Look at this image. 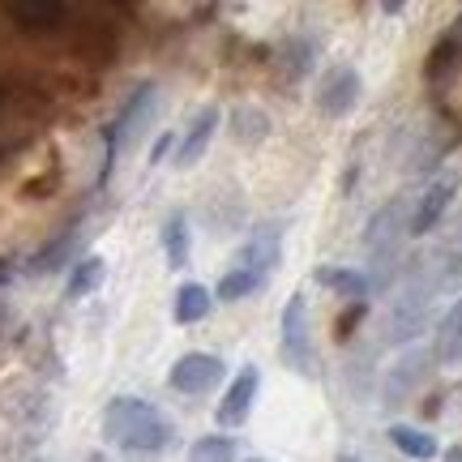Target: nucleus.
<instances>
[{
  "label": "nucleus",
  "instance_id": "nucleus-28",
  "mask_svg": "<svg viewBox=\"0 0 462 462\" xmlns=\"http://www.w3.org/2000/svg\"><path fill=\"white\" fill-rule=\"evenodd\" d=\"M171 146H176V137H171V133H163V137H159V142L150 146V163L159 167V163L167 159V154H171Z\"/></svg>",
  "mask_w": 462,
  "mask_h": 462
},
{
  "label": "nucleus",
  "instance_id": "nucleus-34",
  "mask_svg": "<svg viewBox=\"0 0 462 462\" xmlns=\"http://www.w3.org/2000/svg\"><path fill=\"white\" fill-rule=\"evenodd\" d=\"M248 462H265V458H248Z\"/></svg>",
  "mask_w": 462,
  "mask_h": 462
},
{
  "label": "nucleus",
  "instance_id": "nucleus-14",
  "mask_svg": "<svg viewBox=\"0 0 462 462\" xmlns=\"http://www.w3.org/2000/svg\"><path fill=\"white\" fill-rule=\"evenodd\" d=\"M218 120H223L218 107H201V112L193 116V125H189L184 137L176 142V159H171L180 171H189V167H198L201 159H206V150H210V142H215V133H218Z\"/></svg>",
  "mask_w": 462,
  "mask_h": 462
},
{
  "label": "nucleus",
  "instance_id": "nucleus-30",
  "mask_svg": "<svg viewBox=\"0 0 462 462\" xmlns=\"http://www.w3.org/2000/svg\"><path fill=\"white\" fill-rule=\"evenodd\" d=\"M402 9H407L402 0H385V5H381V14L385 17H402Z\"/></svg>",
  "mask_w": 462,
  "mask_h": 462
},
{
  "label": "nucleus",
  "instance_id": "nucleus-18",
  "mask_svg": "<svg viewBox=\"0 0 462 462\" xmlns=\"http://www.w3.org/2000/svg\"><path fill=\"white\" fill-rule=\"evenodd\" d=\"M432 360H437V364H458L462 360V296L454 300V304H449V313L437 321Z\"/></svg>",
  "mask_w": 462,
  "mask_h": 462
},
{
  "label": "nucleus",
  "instance_id": "nucleus-22",
  "mask_svg": "<svg viewBox=\"0 0 462 462\" xmlns=\"http://www.w3.org/2000/svg\"><path fill=\"white\" fill-rule=\"evenodd\" d=\"M390 446H394L398 454H407L411 462H432L441 454L437 437L424 429H411V424H394V429H390Z\"/></svg>",
  "mask_w": 462,
  "mask_h": 462
},
{
  "label": "nucleus",
  "instance_id": "nucleus-27",
  "mask_svg": "<svg viewBox=\"0 0 462 462\" xmlns=\"http://www.w3.org/2000/svg\"><path fill=\"white\" fill-rule=\"evenodd\" d=\"M364 317H368V300H356V304H346L343 313H338V321H334V338L338 343H346L351 334L364 326Z\"/></svg>",
  "mask_w": 462,
  "mask_h": 462
},
{
  "label": "nucleus",
  "instance_id": "nucleus-24",
  "mask_svg": "<svg viewBox=\"0 0 462 462\" xmlns=\"http://www.w3.org/2000/svg\"><path fill=\"white\" fill-rule=\"evenodd\" d=\"M163 253H167V265L171 270H184L189 265V218L176 210V215H167L163 223Z\"/></svg>",
  "mask_w": 462,
  "mask_h": 462
},
{
  "label": "nucleus",
  "instance_id": "nucleus-16",
  "mask_svg": "<svg viewBox=\"0 0 462 462\" xmlns=\"http://www.w3.org/2000/svg\"><path fill=\"white\" fill-rule=\"evenodd\" d=\"M5 17H14V26H22V31L43 34V31L65 26L69 5H60V0H9V5H5Z\"/></svg>",
  "mask_w": 462,
  "mask_h": 462
},
{
  "label": "nucleus",
  "instance_id": "nucleus-23",
  "mask_svg": "<svg viewBox=\"0 0 462 462\" xmlns=\"http://www.w3.org/2000/svg\"><path fill=\"white\" fill-rule=\"evenodd\" d=\"M231 137L240 146H262L265 137H270V116L262 107H236L231 112Z\"/></svg>",
  "mask_w": 462,
  "mask_h": 462
},
{
  "label": "nucleus",
  "instance_id": "nucleus-12",
  "mask_svg": "<svg viewBox=\"0 0 462 462\" xmlns=\"http://www.w3.org/2000/svg\"><path fill=\"white\" fill-rule=\"evenodd\" d=\"M257 390H262V373H257V364H245L236 377H231L227 394H223V402L215 407V424L218 429H240L248 420V411H253V398H257Z\"/></svg>",
  "mask_w": 462,
  "mask_h": 462
},
{
  "label": "nucleus",
  "instance_id": "nucleus-9",
  "mask_svg": "<svg viewBox=\"0 0 462 462\" xmlns=\"http://www.w3.org/2000/svg\"><path fill=\"white\" fill-rule=\"evenodd\" d=\"M458 184L462 176L458 171H446V176H437V180L420 193V201H415L411 218H407V236H432V231L441 227V218H446V210L454 206V198H458Z\"/></svg>",
  "mask_w": 462,
  "mask_h": 462
},
{
  "label": "nucleus",
  "instance_id": "nucleus-15",
  "mask_svg": "<svg viewBox=\"0 0 462 462\" xmlns=\"http://www.w3.org/2000/svg\"><path fill=\"white\" fill-rule=\"evenodd\" d=\"M458 69H462V34L446 31L437 43H432L429 51V60H424V82H429V90H449V82L458 78Z\"/></svg>",
  "mask_w": 462,
  "mask_h": 462
},
{
  "label": "nucleus",
  "instance_id": "nucleus-11",
  "mask_svg": "<svg viewBox=\"0 0 462 462\" xmlns=\"http://www.w3.org/2000/svg\"><path fill=\"white\" fill-rule=\"evenodd\" d=\"M279 265H282V227L279 223H262V227L240 245V253H236V270H248V274H257V279L265 282Z\"/></svg>",
  "mask_w": 462,
  "mask_h": 462
},
{
  "label": "nucleus",
  "instance_id": "nucleus-26",
  "mask_svg": "<svg viewBox=\"0 0 462 462\" xmlns=\"http://www.w3.org/2000/svg\"><path fill=\"white\" fill-rule=\"evenodd\" d=\"M189 462H236V441L231 437H201L189 449Z\"/></svg>",
  "mask_w": 462,
  "mask_h": 462
},
{
  "label": "nucleus",
  "instance_id": "nucleus-31",
  "mask_svg": "<svg viewBox=\"0 0 462 462\" xmlns=\"http://www.w3.org/2000/svg\"><path fill=\"white\" fill-rule=\"evenodd\" d=\"M441 462H462V446H449V449H446V458H441Z\"/></svg>",
  "mask_w": 462,
  "mask_h": 462
},
{
  "label": "nucleus",
  "instance_id": "nucleus-13",
  "mask_svg": "<svg viewBox=\"0 0 462 462\" xmlns=\"http://www.w3.org/2000/svg\"><path fill=\"white\" fill-rule=\"evenodd\" d=\"M82 236H86L82 223H69L56 240H48V245L26 262V274H56V270H65V265H78L82 262V257H78V253H82Z\"/></svg>",
  "mask_w": 462,
  "mask_h": 462
},
{
  "label": "nucleus",
  "instance_id": "nucleus-21",
  "mask_svg": "<svg viewBox=\"0 0 462 462\" xmlns=\"http://www.w3.org/2000/svg\"><path fill=\"white\" fill-rule=\"evenodd\" d=\"M103 279H107V262H103L99 253H86L82 262L73 265V274H69V282H65V300L95 296L103 287Z\"/></svg>",
  "mask_w": 462,
  "mask_h": 462
},
{
  "label": "nucleus",
  "instance_id": "nucleus-2",
  "mask_svg": "<svg viewBox=\"0 0 462 462\" xmlns=\"http://www.w3.org/2000/svg\"><path fill=\"white\" fill-rule=\"evenodd\" d=\"M402 240H407V210L402 201H385L377 206L368 223H364V257H368V291H390L398 282V257H402Z\"/></svg>",
  "mask_w": 462,
  "mask_h": 462
},
{
  "label": "nucleus",
  "instance_id": "nucleus-5",
  "mask_svg": "<svg viewBox=\"0 0 462 462\" xmlns=\"http://www.w3.org/2000/svg\"><path fill=\"white\" fill-rule=\"evenodd\" d=\"M279 346H282V360L291 373L300 377H317V346H313V334H309V300L304 296H291L282 304V321H279Z\"/></svg>",
  "mask_w": 462,
  "mask_h": 462
},
{
  "label": "nucleus",
  "instance_id": "nucleus-7",
  "mask_svg": "<svg viewBox=\"0 0 462 462\" xmlns=\"http://www.w3.org/2000/svg\"><path fill=\"white\" fill-rule=\"evenodd\" d=\"M360 95H364L360 73L351 65H330V73L317 82V112L326 120H346L360 107Z\"/></svg>",
  "mask_w": 462,
  "mask_h": 462
},
{
  "label": "nucleus",
  "instance_id": "nucleus-4",
  "mask_svg": "<svg viewBox=\"0 0 462 462\" xmlns=\"http://www.w3.org/2000/svg\"><path fill=\"white\" fill-rule=\"evenodd\" d=\"M432 304H437V291H432L429 282L411 274L407 270V282H402V291L394 296L390 304V321H385V343L394 346H411L420 334L432 326Z\"/></svg>",
  "mask_w": 462,
  "mask_h": 462
},
{
  "label": "nucleus",
  "instance_id": "nucleus-8",
  "mask_svg": "<svg viewBox=\"0 0 462 462\" xmlns=\"http://www.w3.org/2000/svg\"><path fill=\"white\" fill-rule=\"evenodd\" d=\"M223 377H227V364L218 360V356H210V351H189L167 373L176 394H210V390L223 385Z\"/></svg>",
  "mask_w": 462,
  "mask_h": 462
},
{
  "label": "nucleus",
  "instance_id": "nucleus-25",
  "mask_svg": "<svg viewBox=\"0 0 462 462\" xmlns=\"http://www.w3.org/2000/svg\"><path fill=\"white\" fill-rule=\"evenodd\" d=\"M257 287H262V279H257V274H248V270H236V265H231L227 274L218 279V287H215V300H223V304H236V300L253 296Z\"/></svg>",
  "mask_w": 462,
  "mask_h": 462
},
{
  "label": "nucleus",
  "instance_id": "nucleus-20",
  "mask_svg": "<svg viewBox=\"0 0 462 462\" xmlns=\"http://www.w3.org/2000/svg\"><path fill=\"white\" fill-rule=\"evenodd\" d=\"M313 279L321 282V287H330L334 296L351 300V304L368 296V279H364L360 270H351V265H317Z\"/></svg>",
  "mask_w": 462,
  "mask_h": 462
},
{
  "label": "nucleus",
  "instance_id": "nucleus-19",
  "mask_svg": "<svg viewBox=\"0 0 462 462\" xmlns=\"http://www.w3.org/2000/svg\"><path fill=\"white\" fill-rule=\"evenodd\" d=\"M210 309H215V291L201 287V282H184L180 291H176L171 317H176V326H198V321L210 317Z\"/></svg>",
  "mask_w": 462,
  "mask_h": 462
},
{
  "label": "nucleus",
  "instance_id": "nucleus-33",
  "mask_svg": "<svg viewBox=\"0 0 462 462\" xmlns=\"http://www.w3.org/2000/svg\"><path fill=\"white\" fill-rule=\"evenodd\" d=\"M338 462H356V458H351V454H338Z\"/></svg>",
  "mask_w": 462,
  "mask_h": 462
},
{
  "label": "nucleus",
  "instance_id": "nucleus-10",
  "mask_svg": "<svg viewBox=\"0 0 462 462\" xmlns=\"http://www.w3.org/2000/svg\"><path fill=\"white\" fill-rule=\"evenodd\" d=\"M432 351H407V356H398L394 364H390V373H385V381H381V402L385 407H398V402H407V398L429 381V373H432Z\"/></svg>",
  "mask_w": 462,
  "mask_h": 462
},
{
  "label": "nucleus",
  "instance_id": "nucleus-1",
  "mask_svg": "<svg viewBox=\"0 0 462 462\" xmlns=\"http://www.w3.org/2000/svg\"><path fill=\"white\" fill-rule=\"evenodd\" d=\"M103 437L129 458H159L176 446V424L146 398L120 394L103 407Z\"/></svg>",
  "mask_w": 462,
  "mask_h": 462
},
{
  "label": "nucleus",
  "instance_id": "nucleus-32",
  "mask_svg": "<svg viewBox=\"0 0 462 462\" xmlns=\"http://www.w3.org/2000/svg\"><path fill=\"white\" fill-rule=\"evenodd\" d=\"M454 34H462V14H458V22H454Z\"/></svg>",
  "mask_w": 462,
  "mask_h": 462
},
{
  "label": "nucleus",
  "instance_id": "nucleus-3",
  "mask_svg": "<svg viewBox=\"0 0 462 462\" xmlns=\"http://www.w3.org/2000/svg\"><path fill=\"white\" fill-rule=\"evenodd\" d=\"M154 116H159V86H154V82L133 86V95L125 99L120 116H116L112 125L103 129V142H107V150H103V180L112 176L116 159L142 142V133L150 129V120H154Z\"/></svg>",
  "mask_w": 462,
  "mask_h": 462
},
{
  "label": "nucleus",
  "instance_id": "nucleus-6",
  "mask_svg": "<svg viewBox=\"0 0 462 462\" xmlns=\"http://www.w3.org/2000/svg\"><path fill=\"white\" fill-rule=\"evenodd\" d=\"M411 274H420V279L429 282L437 296H441V291H449V287H458V282H462V215L446 227L441 245L432 248L429 257H420V262L411 265Z\"/></svg>",
  "mask_w": 462,
  "mask_h": 462
},
{
  "label": "nucleus",
  "instance_id": "nucleus-17",
  "mask_svg": "<svg viewBox=\"0 0 462 462\" xmlns=\"http://www.w3.org/2000/svg\"><path fill=\"white\" fill-rule=\"evenodd\" d=\"M274 65H279V78L287 86H291V82H304V78L313 73V65H317L313 39H304V34H296V39H282L279 51H274Z\"/></svg>",
  "mask_w": 462,
  "mask_h": 462
},
{
  "label": "nucleus",
  "instance_id": "nucleus-29",
  "mask_svg": "<svg viewBox=\"0 0 462 462\" xmlns=\"http://www.w3.org/2000/svg\"><path fill=\"white\" fill-rule=\"evenodd\" d=\"M14 262H5V257H0V287H9V282H14Z\"/></svg>",
  "mask_w": 462,
  "mask_h": 462
}]
</instances>
